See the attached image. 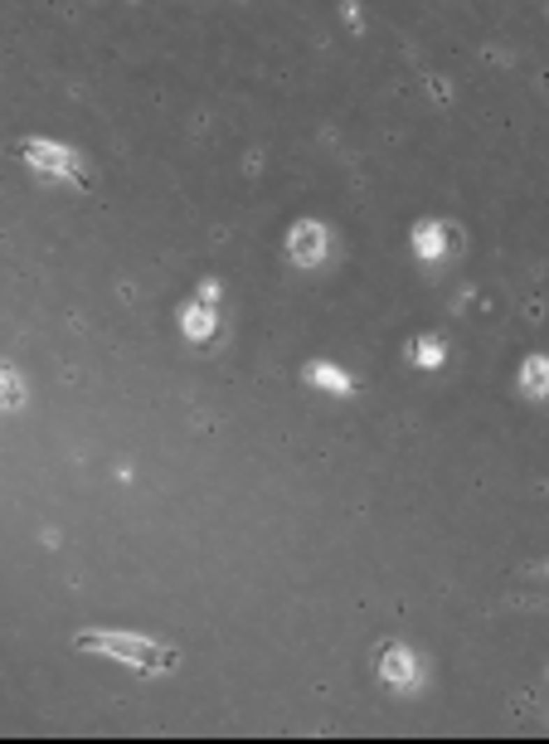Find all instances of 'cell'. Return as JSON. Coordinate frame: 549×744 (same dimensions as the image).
Here are the masks:
<instances>
[{"label":"cell","mask_w":549,"mask_h":744,"mask_svg":"<svg viewBox=\"0 0 549 744\" xmlns=\"http://www.w3.org/2000/svg\"><path fill=\"white\" fill-rule=\"evenodd\" d=\"M326 253V229L321 224H297L292 229V258L297 263H321Z\"/></svg>","instance_id":"obj_1"},{"label":"cell","mask_w":549,"mask_h":744,"mask_svg":"<svg viewBox=\"0 0 549 744\" xmlns=\"http://www.w3.org/2000/svg\"><path fill=\"white\" fill-rule=\"evenodd\" d=\"M540 370H545V360H530V365H525V385H530V394H540Z\"/></svg>","instance_id":"obj_4"},{"label":"cell","mask_w":549,"mask_h":744,"mask_svg":"<svg viewBox=\"0 0 549 744\" xmlns=\"http://www.w3.org/2000/svg\"><path fill=\"white\" fill-rule=\"evenodd\" d=\"M24 404V380L10 360H0V414H15Z\"/></svg>","instance_id":"obj_2"},{"label":"cell","mask_w":549,"mask_h":744,"mask_svg":"<svg viewBox=\"0 0 549 744\" xmlns=\"http://www.w3.org/2000/svg\"><path fill=\"white\" fill-rule=\"evenodd\" d=\"M413 355H418V360H423V365H438V360H442V350H438V345H418V350H413Z\"/></svg>","instance_id":"obj_5"},{"label":"cell","mask_w":549,"mask_h":744,"mask_svg":"<svg viewBox=\"0 0 549 744\" xmlns=\"http://www.w3.org/2000/svg\"><path fill=\"white\" fill-rule=\"evenodd\" d=\"M413 238H418V253H428V258H438V224H423V229H418Z\"/></svg>","instance_id":"obj_3"},{"label":"cell","mask_w":549,"mask_h":744,"mask_svg":"<svg viewBox=\"0 0 549 744\" xmlns=\"http://www.w3.org/2000/svg\"><path fill=\"white\" fill-rule=\"evenodd\" d=\"M185 326H190V331H210V317H205V312H185Z\"/></svg>","instance_id":"obj_6"}]
</instances>
